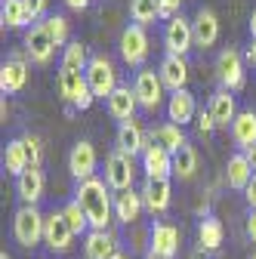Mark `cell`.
<instances>
[{"instance_id": "cell-1", "label": "cell", "mask_w": 256, "mask_h": 259, "mask_svg": "<svg viewBox=\"0 0 256 259\" xmlns=\"http://www.w3.org/2000/svg\"><path fill=\"white\" fill-rule=\"evenodd\" d=\"M74 201L87 210L90 216V225L96 232H105L108 222L114 216V198H111V188L105 179H87V182H77L74 188Z\"/></svg>"}, {"instance_id": "cell-2", "label": "cell", "mask_w": 256, "mask_h": 259, "mask_svg": "<svg viewBox=\"0 0 256 259\" xmlns=\"http://www.w3.org/2000/svg\"><path fill=\"white\" fill-rule=\"evenodd\" d=\"M44 222L47 216L40 213V207H28L22 204L16 213H13V238L19 247L31 250V247H37L44 241Z\"/></svg>"}, {"instance_id": "cell-3", "label": "cell", "mask_w": 256, "mask_h": 259, "mask_svg": "<svg viewBox=\"0 0 256 259\" xmlns=\"http://www.w3.org/2000/svg\"><path fill=\"white\" fill-rule=\"evenodd\" d=\"M59 96H62V102H65L71 111H87L93 102H96V96L87 83V74L83 71H65V68H59Z\"/></svg>"}, {"instance_id": "cell-4", "label": "cell", "mask_w": 256, "mask_h": 259, "mask_svg": "<svg viewBox=\"0 0 256 259\" xmlns=\"http://www.w3.org/2000/svg\"><path fill=\"white\" fill-rule=\"evenodd\" d=\"M83 74H87V83H90L93 96L102 99V102H108V96L120 87L117 83V68H114V62L105 53H93V59H90Z\"/></svg>"}, {"instance_id": "cell-5", "label": "cell", "mask_w": 256, "mask_h": 259, "mask_svg": "<svg viewBox=\"0 0 256 259\" xmlns=\"http://www.w3.org/2000/svg\"><path fill=\"white\" fill-rule=\"evenodd\" d=\"M105 182L111 191H130L136 182V164H133V154H126L120 148H114L105 157Z\"/></svg>"}, {"instance_id": "cell-6", "label": "cell", "mask_w": 256, "mask_h": 259, "mask_svg": "<svg viewBox=\"0 0 256 259\" xmlns=\"http://www.w3.org/2000/svg\"><path fill=\"white\" fill-rule=\"evenodd\" d=\"M216 77H219V87L229 90V93L244 90V83H247V77H244V59H241V53L235 47L219 50V56H216Z\"/></svg>"}, {"instance_id": "cell-7", "label": "cell", "mask_w": 256, "mask_h": 259, "mask_svg": "<svg viewBox=\"0 0 256 259\" xmlns=\"http://www.w3.org/2000/svg\"><path fill=\"white\" fill-rule=\"evenodd\" d=\"M164 80H161V74L157 71H151V68H142V71H136V80H133V93H136V99H139V108L142 111H157L161 108V102H164Z\"/></svg>"}, {"instance_id": "cell-8", "label": "cell", "mask_w": 256, "mask_h": 259, "mask_svg": "<svg viewBox=\"0 0 256 259\" xmlns=\"http://www.w3.org/2000/svg\"><path fill=\"white\" fill-rule=\"evenodd\" d=\"M120 59L126 65H133V68H142L145 59H148V34H145V28L142 25H126L120 31Z\"/></svg>"}, {"instance_id": "cell-9", "label": "cell", "mask_w": 256, "mask_h": 259, "mask_svg": "<svg viewBox=\"0 0 256 259\" xmlns=\"http://www.w3.org/2000/svg\"><path fill=\"white\" fill-rule=\"evenodd\" d=\"M74 232H71V225L65 219V213H47V222H44V244L53 250V253H68L74 247Z\"/></svg>"}, {"instance_id": "cell-10", "label": "cell", "mask_w": 256, "mask_h": 259, "mask_svg": "<svg viewBox=\"0 0 256 259\" xmlns=\"http://www.w3.org/2000/svg\"><path fill=\"white\" fill-rule=\"evenodd\" d=\"M56 50L59 47L53 44V37H50V31H47L44 22H34L25 31V56L34 65H50L53 56H56Z\"/></svg>"}, {"instance_id": "cell-11", "label": "cell", "mask_w": 256, "mask_h": 259, "mask_svg": "<svg viewBox=\"0 0 256 259\" xmlns=\"http://www.w3.org/2000/svg\"><path fill=\"white\" fill-rule=\"evenodd\" d=\"M179 244H182V235H179L176 225H170V222H154L148 229V253L151 256L173 259L179 253Z\"/></svg>"}, {"instance_id": "cell-12", "label": "cell", "mask_w": 256, "mask_h": 259, "mask_svg": "<svg viewBox=\"0 0 256 259\" xmlns=\"http://www.w3.org/2000/svg\"><path fill=\"white\" fill-rule=\"evenodd\" d=\"M164 47L170 56H188V50L195 47V31L185 16H176L164 25Z\"/></svg>"}, {"instance_id": "cell-13", "label": "cell", "mask_w": 256, "mask_h": 259, "mask_svg": "<svg viewBox=\"0 0 256 259\" xmlns=\"http://www.w3.org/2000/svg\"><path fill=\"white\" fill-rule=\"evenodd\" d=\"M142 170H145V179H161V182H170L173 179V154L151 142L145 151H142Z\"/></svg>"}, {"instance_id": "cell-14", "label": "cell", "mask_w": 256, "mask_h": 259, "mask_svg": "<svg viewBox=\"0 0 256 259\" xmlns=\"http://www.w3.org/2000/svg\"><path fill=\"white\" fill-rule=\"evenodd\" d=\"M25 83H28V62L22 53H13L4 62V68H0V93L13 96V93L25 90Z\"/></svg>"}, {"instance_id": "cell-15", "label": "cell", "mask_w": 256, "mask_h": 259, "mask_svg": "<svg viewBox=\"0 0 256 259\" xmlns=\"http://www.w3.org/2000/svg\"><path fill=\"white\" fill-rule=\"evenodd\" d=\"M68 173H71L77 182L93 179V173H96V148H93V142L80 139V142L71 145V154H68Z\"/></svg>"}, {"instance_id": "cell-16", "label": "cell", "mask_w": 256, "mask_h": 259, "mask_svg": "<svg viewBox=\"0 0 256 259\" xmlns=\"http://www.w3.org/2000/svg\"><path fill=\"white\" fill-rule=\"evenodd\" d=\"M44 188H47V179H44V170H40V167H28V170L16 179V194H19V201L28 204V207H37V204H40Z\"/></svg>"}, {"instance_id": "cell-17", "label": "cell", "mask_w": 256, "mask_h": 259, "mask_svg": "<svg viewBox=\"0 0 256 259\" xmlns=\"http://www.w3.org/2000/svg\"><path fill=\"white\" fill-rule=\"evenodd\" d=\"M207 108H210V114H213V120H216V130H232L235 117L241 114L235 96H232L229 90H222V87L210 96V105H207Z\"/></svg>"}, {"instance_id": "cell-18", "label": "cell", "mask_w": 256, "mask_h": 259, "mask_svg": "<svg viewBox=\"0 0 256 259\" xmlns=\"http://www.w3.org/2000/svg\"><path fill=\"white\" fill-rule=\"evenodd\" d=\"M191 31H195V47L207 50L219 40V19L210 7H201L195 13V19H191Z\"/></svg>"}, {"instance_id": "cell-19", "label": "cell", "mask_w": 256, "mask_h": 259, "mask_svg": "<svg viewBox=\"0 0 256 259\" xmlns=\"http://www.w3.org/2000/svg\"><path fill=\"white\" fill-rule=\"evenodd\" d=\"M139 194H142V204L148 213H167L173 204V188L170 182H161V179H145Z\"/></svg>"}, {"instance_id": "cell-20", "label": "cell", "mask_w": 256, "mask_h": 259, "mask_svg": "<svg viewBox=\"0 0 256 259\" xmlns=\"http://www.w3.org/2000/svg\"><path fill=\"white\" fill-rule=\"evenodd\" d=\"M157 74H161V80H164V87L170 90V93H179V90H185V83H188V62H185V56H164L161 59V68H157Z\"/></svg>"}, {"instance_id": "cell-21", "label": "cell", "mask_w": 256, "mask_h": 259, "mask_svg": "<svg viewBox=\"0 0 256 259\" xmlns=\"http://www.w3.org/2000/svg\"><path fill=\"white\" fill-rule=\"evenodd\" d=\"M105 108H108V114H111L114 120H120V123L133 120V114H136V108H139V99H136L133 87H117V90L108 96Z\"/></svg>"}, {"instance_id": "cell-22", "label": "cell", "mask_w": 256, "mask_h": 259, "mask_svg": "<svg viewBox=\"0 0 256 259\" xmlns=\"http://www.w3.org/2000/svg\"><path fill=\"white\" fill-rule=\"evenodd\" d=\"M195 117H198L195 96H191L188 90L170 93V99H167V120H170V123H179V126H185L188 120H195Z\"/></svg>"}, {"instance_id": "cell-23", "label": "cell", "mask_w": 256, "mask_h": 259, "mask_svg": "<svg viewBox=\"0 0 256 259\" xmlns=\"http://www.w3.org/2000/svg\"><path fill=\"white\" fill-rule=\"evenodd\" d=\"M83 253H87V259H111V256H117V235L111 229H105V232L93 229L83 238Z\"/></svg>"}, {"instance_id": "cell-24", "label": "cell", "mask_w": 256, "mask_h": 259, "mask_svg": "<svg viewBox=\"0 0 256 259\" xmlns=\"http://www.w3.org/2000/svg\"><path fill=\"white\" fill-rule=\"evenodd\" d=\"M142 210H145V204H142V194L139 191H120V194H114V219L117 222H123V225H133L139 216H142Z\"/></svg>"}, {"instance_id": "cell-25", "label": "cell", "mask_w": 256, "mask_h": 259, "mask_svg": "<svg viewBox=\"0 0 256 259\" xmlns=\"http://www.w3.org/2000/svg\"><path fill=\"white\" fill-rule=\"evenodd\" d=\"M151 142L145 139V133H142V126L136 123V120H126V123H120L117 126V148L120 151H126V154H139L142 157V151L148 148Z\"/></svg>"}, {"instance_id": "cell-26", "label": "cell", "mask_w": 256, "mask_h": 259, "mask_svg": "<svg viewBox=\"0 0 256 259\" xmlns=\"http://www.w3.org/2000/svg\"><path fill=\"white\" fill-rule=\"evenodd\" d=\"M151 142H157V145H164L170 154H179L185 145H188V139H185V133H182V126L179 123H157L154 130H151Z\"/></svg>"}, {"instance_id": "cell-27", "label": "cell", "mask_w": 256, "mask_h": 259, "mask_svg": "<svg viewBox=\"0 0 256 259\" xmlns=\"http://www.w3.org/2000/svg\"><path fill=\"white\" fill-rule=\"evenodd\" d=\"M31 167V157H28V148H25V139H10L7 148H4V170L10 176H22L25 170Z\"/></svg>"}, {"instance_id": "cell-28", "label": "cell", "mask_w": 256, "mask_h": 259, "mask_svg": "<svg viewBox=\"0 0 256 259\" xmlns=\"http://www.w3.org/2000/svg\"><path fill=\"white\" fill-rule=\"evenodd\" d=\"M253 173H256V170L247 164L244 151H238V154H232V157H229V164H226V182H229V188H235V191H244V188L250 185Z\"/></svg>"}, {"instance_id": "cell-29", "label": "cell", "mask_w": 256, "mask_h": 259, "mask_svg": "<svg viewBox=\"0 0 256 259\" xmlns=\"http://www.w3.org/2000/svg\"><path fill=\"white\" fill-rule=\"evenodd\" d=\"M222 238H226V229H222V222L216 216H204L198 222V244L204 253H213L222 247Z\"/></svg>"}, {"instance_id": "cell-30", "label": "cell", "mask_w": 256, "mask_h": 259, "mask_svg": "<svg viewBox=\"0 0 256 259\" xmlns=\"http://www.w3.org/2000/svg\"><path fill=\"white\" fill-rule=\"evenodd\" d=\"M232 139L241 151H247L250 145H256V114L253 111H241L232 123Z\"/></svg>"}, {"instance_id": "cell-31", "label": "cell", "mask_w": 256, "mask_h": 259, "mask_svg": "<svg viewBox=\"0 0 256 259\" xmlns=\"http://www.w3.org/2000/svg\"><path fill=\"white\" fill-rule=\"evenodd\" d=\"M90 47L80 44V40H71L65 50H62V62H59V68H65V71H87V65H90Z\"/></svg>"}, {"instance_id": "cell-32", "label": "cell", "mask_w": 256, "mask_h": 259, "mask_svg": "<svg viewBox=\"0 0 256 259\" xmlns=\"http://www.w3.org/2000/svg\"><path fill=\"white\" fill-rule=\"evenodd\" d=\"M0 22H4V28H28V25H34L31 22V13L25 10L22 0H4V7H0Z\"/></svg>"}, {"instance_id": "cell-33", "label": "cell", "mask_w": 256, "mask_h": 259, "mask_svg": "<svg viewBox=\"0 0 256 259\" xmlns=\"http://www.w3.org/2000/svg\"><path fill=\"white\" fill-rule=\"evenodd\" d=\"M195 173H198V151L191 145H185L179 154H173V179L188 182Z\"/></svg>"}, {"instance_id": "cell-34", "label": "cell", "mask_w": 256, "mask_h": 259, "mask_svg": "<svg viewBox=\"0 0 256 259\" xmlns=\"http://www.w3.org/2000/svg\"><path fill=\"white\" fill-rule=\"evenodd\" d=\"M130 19L133 25H151L161 19V0H130Z\"/></svg>"}, {"instance_id": "cell-35", "label": "cell", "mask_w": 256, "mask_h": 259, "mask_svg": "<svg viewBox=\"0 0 256 259\" xmlns=\"http://www.w3.org/2000/svg\"><path fill=\"white\" fill-rule=\"evenodd\" d=\"M62 213H65V219H68V225H71V232L74 235H90L93 232V225H90V216H87V210L77 204V201H68L65 207H62Z\"/></svg>"}, {"instance_id": "cell-36", "label": "cell", "mask_w": 256, "mask_h": 259, "mask_svg": "<svg viewBox=\"0 0 256 259\" xmlns=\"http://www.w3.org/2000/svg\"><path fill=\"white\" fill-rule=\"evenodd\" d=\"M44 25H47V31H50V37H53V44L56 47H62V50H65L71 40H68V19L65 16H47L44 19Z\"/></svg>"}, {"instance_id": "cell-37", "label": "cell", "mask_w": 256, "mask_h": 259, "mask_svg": "<svg viewBox=\"0 0 256 259\" xmlns=\"http://www.w3.org/2000/svg\"><path fill=\"white\" fill-rule=\"evenodd\" d=\"M25 148H28V157H31V167H40V160H44V139L37 133H25Z\"/></svg>"}, {"instance_id": "cell-38", "label": "cell", "mask_w": 256, "mask_h": 259, "mask_svg": "<svg viewBox=\"0 0 256 259\" xmlns=\"http://www.w3.org/2000/svg\"><path fill=\"white\" fill-rule=\"evenodd\" d=\"M198 133L201 136H210L213 130H216V120H213V114H210V108H204V111H198Z\"/></svg>"}, {"instance_id": "cell-39", "label": "cell", "mask_w": 256, "mask_h": 259, "mask_svg": "<svg viewBox=\"0 0 256 259\" xmlns=\"http://www.w3.org/2000/svg\"><path fill=\"white\" fill-rule=\"evenodd\" d=\"M22 4H25V10L31 13V22H37V19H44V16H47L50 0H22Z\"/></svg>"}, {"instance_id": "cell-40", "label": "cell", "mask_w": 256, "mask_h": 259, "mask_svg": "<svg viewBox=\"0 0 256 259\" xmlns=\"http://www.w3.org/2000/svg\"><path fill=\"white\" fill-rule=\"evenodd\" d=\"M179 10H182V0H161V19H164V22L176 19Z\"/></svg>"}, {"instance_id": "cell-41", "label": "cell", "mask_w": 256, "mask_h": 259, "mask_svg": "<svg viewBox=\"0 0 256 259\" xmlns=\"http://www.w3.org/2000/svg\"><path fill=\"white\" fill-rule=\"evenodd\" d=\"M244 198H247V204H250V210H256V173H253V179H250V185L244 188Z\"/></svg>"}, {"instance_id": "cell-42", "label": "cell", "mask_w": 256, "mask_h": 259, "mask_svg": "<svg viewBox=\"0 0 256 259\" xmlns=\"http://www.w3.org/2000/svg\"><path fill=\"white\" fill-rule=\"evenodd\" d=\"M244 229H247V238L256 244V210H250V216H247V225H244Z\"/></svg>"}, {"instance_id": "cell-43", "label": "cell", "mask_w": 256, "mask_h": 259, "mask_svg": "<svg viewBox=\"0 0 256 259\" xmlns=\"http://www.w3.org/2000/svg\"><path fill=\"white\" fill-rule=\"evenodd\" d=\"M90 4H93V0H65V7H71V10H77V13H80V10H87Z\"/></svg>"}, {"instance_id": "cell-44", "label": "cell", "mask_w": 256, "mask_h": 259, "mask_svg": "<svg viewBox=\"0 0 256 259\" xmlns=\"http://www.w3.org/2000/svg\"><path fill=\"white\" fill-rule=\"evenodd\" d=\"M244 157H247V164H250V167L256 170V145H250V148L244 151Z\"/></svg>"}, {"instance_id": "cell-45", "label": "cell", "mask_w": 256, "mask_h": 259, "mask_svg": "<svg viewBox=\"0 0 256 259\" xmlns=\"http://www.w3.org/2000/svg\"><path fill=\"white\" fill-rule=\"evenodd\" d=\"M247 25H250V37L256 40V7H253V13H250V22H247Z\"/></svg>"}, {"instance_id": "cell-46", "label": "cell", "mask_w": 256, "mask_h": 259, "mask_svg": "<svg viewBox=\"0 0 256 259\" xmlns=\"http://www.w3.org/2000/svg\"><path fill=\"white\" fill-rule=\"evenodd\" d=\"M247 59H250V62H253V68H256V40H253V44H250V50H247Z\"/></svg>"}, {"instance_id": "cell-47", "label": "cell", "mask_w": 256, "mask_h": 259, "mask_svg": "<svg viewBox=\"0 0 256 259\" xmlns=\"http://www.w3.org/2000/svg\"><path fill=\"white\" fill-rule=\"evenodd\" d=\"M111 259H130V256H126V253H117V256H111Z\"/></svg>"}, {"instance_id": "cell-48", "label": "cell", "mask_w": 256, "mask_h": 259, "mask_svg": "<svg viewBox=\"0 0 256 259\" xmlns=\"http://www.w3.org/2000/svg\"><path fill=\"white\" fill-rule=\"evenodd\" d=\"M142 259H161V256H151V253H145V256H142Z\"/></svg>"}, {"instance_id": "cell-49", "label": "cell", "mask_w": 256, "mask_h": 259, "mask_svg": "<svg viewBox=\"0 0 256 259\" xmlns=\"http://www.w3.org/2000/svg\"><path fill=\"white\" fill-rule=\"evenodd\" d=\"M0 259H10V256H7V250H4V253H0Z\"/></svg>"}, {"instance_id": "cell-50", "label": "cell", "mask_w": 256, "mask_h": 259, "mask_svg": "<svg viewBox=\"0 0 256 259\" xmlns=\"http://www.w3.org/2000/svg\"><path fill=\"white\" fill-rule=\"evenodd\" d=\"M247 259H256V250H253V253H250V256H247Z\"/></svg>"}]
</instances>
